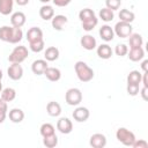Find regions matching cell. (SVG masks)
Returning a JSON list of instances; mask_svg holds the SVG:
<instances>
[{"mask_svg": "<svg viewBox=\"0 0 148 148\" xmlns=\"http://www.w3.org/2000/svg\"><path fill=\"white\" fill-rule=\"evenodd\" d=\"M97 23H98V18L96 16H94V17L82 22V29L86 30V31H91L97 25Z\"/></svg>", "mask_w": 148, "mask_h": 148, "instance_id": "obj_32", "label": "cell"}, {"mask_svg": "<svg viewBox=\"0 0 148 148\" xmlns=\"http://www.w3.org/2000/svg\"><path fill=\"white\" fill-rule=\"evenodd\" d=\"M116 138L119 142H121L124 146L127 147H132L133 142L135 141V135L133 132H131L130 130L125 128V127H119L116 132Z\"/></svg>", "mask_w": 148, "mask_h": 148, "instance_id": "obj_2", "label": "cell"}, {"mask_svg": "<svg viewBox=\"0 0 148 148\" xmlns=\"http://www.w3.org/2000/svg\"><path fill=\"white\" fill-rule=\"evenodd\" d=\"M16 97V91L14 88H5L1 90V98L5 101V102H12L14 101Z\"/></svg>", "mask_w": 148, "mask_h": 148, "instance_id": "obj_25", "label": "cell"}, {"mask_svg": "<svg viewBox=\"0 0 148 148\" xmlns=\"http://www.w3.org/2000/svg\"><path fill=\"white\" fill-rule=\"evenodd\" d=\"M147 65H148V60H143L142 64H141V67L143 69V72H148V68H147Z\"/></svg>", "mask_w": 148, "mask_h": 148, "instance_id": "obj_46", "label": "cell"}, {"mask_svg": "<svg viewBox=\"0 0 148 148\" xmlns=\"http://www.w3.org/2000/svg\"><path fill=\"white\" fill-rule=\"evenodd\" d=\"M40 2H43V3H47L49 1H51V0H39Z\"/></svg>", "mask_w": 148, "mask_h": 148, "instance_id": "obj_47", "label": "cell"}, {"mask_svg": "<svg viewBox=\"0 0 148 148\" xmlns=\"http://www.w3.org/2000/svg\"><path fill=\"white\" fill-rule=\"evenodd\" d=\"M119 18H120V21H123V22L131 23V22L134 21L135 15H134L133 12H131V10H128V9H121V10L119 12Z\"/></svg>", "mask_w": 148, "mask_h": 148, "instance_id": "obj_28", "label": "cell"}, {"mask_svg": "<svg viewBox=\"0 0 148 148\" xmlns=\"http://www.w3.org/2000/svg\"><path fill=\"white\" fill-rule=\"evenodd\" d=\"M46 111L51 117H58L61 113V106L58 102H49L46 105Z\"/></svg>", "mask_w": 148, "mask_h": 148, "instance_id": "obj_20", "label": "cell"}, {"mask_svg": "<svg viewBox=\"0 0 148 148\" xmlns=\"http://www.w3.org/2000/svg\"><path fill=\"white\" fill-rule=\"evenodd\" d=\"M99 36H101V38H102L103 40H105V42H111V40L113 39V37H114L113 29H112L110 25H108V24L102 25L101 29H99Z\"/></svg>", "mask_w": 148, "mask_h": 148, "instance_id": "obj_15", "label": "cell"}, {"mask_svg": "<svg viewBox=\"0 0 148 148\" xmlns=\"http://www.w3.org/2000/svg\"><path fill=\"white\" fill-rule=\"evenodd\" d=\"M126 90L130 96H136L140 91V87H139V84H135V83H127Z\"/></svg>", "mask_w": 148, "mask_h": 148, "instance_id": "obj_36", "label": "cell"}, {"mask_svg": "<svg viewBox=\"0 0 148 148\" xmlns=\"http://www.w3.org/2000/svg\"><path fill=\"white\" fill-rule=\"evenodd\" d=\"M25 14L22 13V12H15L14 14H12L10 16V23H12V27H16V28H21L24 25L25 23Z\"/></svg>", "mask_w": 148, "mask_h": 148, "instance_id": "obj_12", "label": "cell"}, {"mask_svg": "<svg viewBox=\"0 0 148 148\" xmlns=\"http://www.w3.org/2000/svg\"><path fill=\"white\" fill-rule=\"evenodd\" d=\"M6 117H7V112H3V111H0V124H2V123L5 121V119H6Z\"/></svg>", "mask_w": 148, "mask_h": 148, "instance_id": "obj_45", "label": "cell"}, {"mask_svg": "<svg viewBox=\"0 0 148 148\" xmlns=\"http://www.w3.org/2000/svg\"><path fill=\"white\" fill-rule=\"evenodd\" d=\"M39 132H40V135L42 136H46V135H51L54 133V126L50 123H44L40 128H39Z\"/></svg>", "mask_w": 148, "mask_h": 148, "instance_id": "obj_34", "label": "cell"}, {"mask_svg": "<svg viewBox=\"0 0 148 148\" xmlns=\"http://www.w3.org/2000/svg\"><path fill=\"white\" fill-rule=\"evenodd\" d=\"M14 0H0V14L9 15L13 10Z\"/></svg>", "mask_w": 148, "mask_h": 148, "instance_id": "obj_23", "label": "cell"}, {"mask_svg": "<svg viewBox=\"0 0 148 148\" xmlns=\"http://www.w3.org/2000/svg\"><path fill=\"white\" fill-rule=\"evenodd\" d=\"M132 29L133 28H132L131 23L119 21V22L116 23L114 29H113V32H114V35H117L120 38H126V37H128L132 34Z\"/></svg>", "mask_w": 148, "mask_h": 148, "instance_id": "obj_5", "label": "cell"}, {"mask_svg": "<svg viewBox=\"0 0 148 148\" xmlns=\"http://www.w3.org/2000/svg\"><path fill=\"white\" fill-rule=\"evenodd\" d=\"M18 6H25L29 3V0H14Z\"/></svg>", "mask_w": 148, "mask_h": 148, "instance_id": "obj_44", "label": "cell"}, {"mask_svg": "<svg viewBox=\"0 0 148 148\" xmlns=\"http://www.w3.org/2000/svg\"><path fill=\"white\" fill-rule=\"evenodd\" d=\"M74 69L77 79L81 82H89L94 77V71L90 68L84 61H76L74 65Z\"/></svg>", "mask_w": 148, "mask_h": 148, "instance_id": "obj_1", "label": "cell"}, {"mask_svg": "<svg viewBox=\"0 0 148 148\" xmlns=\"http://www.w3.org/2000/svg\"><path fill=\"white\" fill-rule=\"evenodd\" d=\"M99 18H102L104 22H111L112 20H113V17H114V13H113V10H111V9H109V8H102L101 10H99Z\"/></svg>", "mask_w": 148, "mask_h": 148, "instance_id": "obj_29", "label": "cell"}, {"mask_svg": "<svg viewBox=\"0 0 148 148\" xmlns=\"http://www.w3.org/2000/svg\"><path fill=\"white\" fill-rule=\"evenodd\" d=\"M141 77H142V74L139 71H131L127 75V83L140 84L141 83Z\"/></svg>", "mask_w": 148, "mask_h": 148, "instance_id": "obj_30", "label": "cell"}, {"mask_svg": "<svg viewBox=\"0 0 148 148\" xmlns=\"http://www.w3.org/2000/svg\"><path fill=\"white\" fill-rule=\"evenodd\" d=\"M7 73H8V76H9L12 80L17 81V80H20V79L23 76V68H22V66H21L20 64L13 62V64L8 67Z\"/></svg>", "mask_w": 148, "mask_h": 148, "instance_id": "obj_7", "label": "cell"}, {"mask_svg": "<svg viewBox=\"0 0 148 148\" xmlns=\"http://www.w3.org/2000/svg\"><path fill=\"white\" fill-rule=\"evenodd\" d=\"M22 37H23V31H22V29H21V28L13 27L9 43H12V44H16V43H18V42L22 40Z\"/></svg>", "mask_w": 148, "mask_h": 148, "instance_id": "obj_26", "label": "cell"}, {"mask_svg": "<svg viewBox=\"0 0 148 148\" xmlns=\"http://www.w3.org/2000/svg\"><path fill=\"white\" fill-rule=\"evenodd\" d=\"M127 57L132 61H140V60H142L145 58V50L142 49V46H140V47H132L127 52Z\"/></svg>", "mask_w": 148, "mask_h": 148, "instance_id": "obj_13", "label": "cell"}, {"mask_svg": "<svg viewBox=\"0 0 148 148\" xmlns=\"http://www.w3.org/2000/svg\"><path fill=\"white\" fill-rule=\"evenodd\" d=\"M65 99H66V103L68 105H73V106L79 105L82 101V92L77 88H69L66 91Z\"/></svg>", "mask_w": 148, "mask_h": 148, "instance_id": "obj_4", "label": "cell"}, {"mask_svg": "<svg viewBox=\"0 0 148 148\" xmlns=\"http://www.w3.org/2000/svg\"><path fill=\"white\" fill-rule=\"evenodd\" d=\"M8 117L10 119V121L15 123V124H18L21 123L23 119H24V112L21 110V109H17V108H14L9 111L8 113Z\"/></svg>", "mask_w": 148, "mask_h": 148, "instance_id": "obj_19", "label": "cell"}, {"mask_svg": "<svg viewBox=\"0 0 148 148\" xmlns=\"http://www.w3.org/2000/svg\"><path fill=\"white\" fill-rule=\"evenodd\" d=\"M28 54H29L28 49H27L25 46H23V45H20V46L14 47V50L12 51V53H10L9 57H8V60H9L12 64H13V62H15V64H21L22 61H24V60L28 58Z\"/></svg>", "mask_w": 148, "mask_h": 148, "instance_id": "obj_3", "label": "cell"}, {"mask_svg": "<svg viewBox=\"0 0 148 148\" xmlns=\"http://www.w3.org/2000/svg\"><path fill=\"white\" fill-rule=\"evenodd\" d=\"M39 16L45 21L52 20V17L54 16V9L49 5H44L39 9Z\"/></svg>", "mask_w": 148, "mask_h": 148, "instance_id": "obj_21", "label": "cell"}, {"mask_svg": "<svg viewBox=\"0 0 148 148\" xmlns=\"http://www.w3.org/2000/svg\"><path fill=\"white\" fill-rule=\"evenodd\" d=\"M7 110H8V106H7V102H5L2 98H0V111L7 112Z\"/></svg>", "mask_w": 148, "mask_h": 148, "instance_id": "obj_42", "label": "cell"}, {"mask_svg": "<svg viewBox=\"0 0 148 148\" xmlns=\"http://www.w3.org/2000/svg\"><path fill=\"white\" fill-rule=\"evenodd\" d=\"M94 16H96V15H95L94 10L90 9V8H83V9H81L80 13H79V18L81 20V22L87 21V20H89V18H91V17H94Z\"/></svg>", "mask_w": 148, "mask_h": 148, "instance_id": "obj_33", "label": "cell"}, {"mask_svg": "<svg viewBox=\"0 0 148 148\" xmlns=\"http://www.w3.org/2000/svg\"><path fill=\"white\" fill-rule=\"evenodd\" d=\"M47 67H49L47 66V61L45 59H37V60H35L32 62L31 71L36 75H42V74H44V72H45V69Z\"/></svg>", "mask_w": 148, "mask_h": 148, "instance_id": "obj_10", "label": "cell"}, {"mask_svg": "<svg viewBox=\"0 0 148 148\" xmlns=\"http://www.w3.org/2000/svg\"><path fill=\"white\" fill-rule=\"evenodd\" d=\"M112 49L108 45V44H102L97 47V56L101 59H110L112 57Z\"/></svg>", "mask_w": 148, "mask_h": 148, "instance_id": "obj_18", "label": "cell"}, {"mask_svg": "<svg viewBox=\"0 0 148 148\" xmlns=\"http://www.w3.org/2000/svg\"><path fill=\"white\" fill-rule=\"evenodd\" d=\"M57 130H58L60 133H62V134H69V133L73 131L72 120H69V119L66 118V117L60 118V119L57 121Z\"/></svg>", "mask_w": 148, "mask_h": 148, "instance_id": "obj_6", "label": "cell"}, {"mask_svg": "<svg viewBox=\"0 0 148 148\" xmlns=\"http://www.w3.org/2000/svg\"><path fill=\"white\" fill-rule=\"evenodd\" d=\"M133 148H148V142L143 139H135V141L132 145Z\"/></svg>", "mask_w": 148, "mask_h": 148, "instance_id": "obj_39", "label": "cell"}, {"mask_svg": "<svg viewBox=\"0 0 148 148\" xmlns=\"http://www.w3.org/2000/svg\"><path fill=\"white\" fill-rule=\"evenodd\" d=\"M44 57L46 61H54L59 58V50L56 46H50L45 50Z\"/></svg>", "mask_w": 148, "mask_h": 148, "instance_id": "obj_24", "label": "cell"}, {"mask_svg": "<svg viewBox=\"0 0 148 148\" xmlns=\"http://www.w3.org/2000/svg\"><path fill=\"white\" fill-rule=\"evenodd\" d=\"M1 90H2V83H1V80H0V92H1Z\"/></svg>", "mask_w": 148, "mask_h": 148, "instance_id": "obj_49", "label": "cell"}, {"mask_svg": "<svg viewBox=\"0 0 148 148\" xmlns=\"http://www.w3.org/2000/svg\"><path fill=\"white\" fill-rule=\"evenodd\" d=\"M147 91H148V88H146V87H143V88L140 90V94H141V96H142V98H143L145 101H147V99H148V96H147Z\"/></svg>", "mask_w": 148, "mask_h": 148, "instance_id": "obj_43", "label": "cell"}, {"mask_svg": "<svg viewBox=\"0 0 148 148\" xmlns=\"http://www.w3.org/2000/svg\"><path fill=\"white\" fill-rule=\"evenodd\" d=\"M89 145L92 148H103L106 146V138L102 133H95L90 136Z\"/></svg>", "mask_w": 148, "mask_h": 148, "instance_id": "obj_9", "label": "cell"}, {"mask_svg": "<svg viewBox=\"0 0 148 148\" xmlns=\"http://www.w3.org/2000/svg\"><path fill=\"white\" fill-rule=\"evenodd\" d=\"M128 44H130V47H140L142 46L143 44V38L140 34H131L128 36Z\"/></svg>", "mask_w": 148, "mask_h": 148, "instance_id": "obj_22", "label": "cell"}, {"mask_svg": "<svg viewBox=\"0 0 148 148\" xmlns=\"http://www.w3.org/2000/svg\"><path fill=\"white\" fill-rule=\"evenodd\" d=\"M128 52V47L125 45V44H118L116 45V49H114V53L119 57H124L126 56Z\"/></svg>", "mask_w": 148, "mask_h": 148, "instance_id": "obj_37", "label": "cell"}, {"mask_svg": "<svg viewBox=\"0 0 148 148\" xmlns=\"http://www.w3.org/2000/svg\"><path fill=\"white\" fill-rule=\"evenodd\" d=\"M90 116V112L87 108L84 106H77L74 111H73V118L74 120H76L77 123H84L86 120H88Z\"/></svg>", "mask_w": 148, "mask_h": 148, "instance_id": "obj_8", "label": "cell"}, {"mask_svg": "<svg viewBox=\"0 0 148 148\" xmlns=\"http://www.w3.org/2000/svg\"><path fill=\"white\" fill-rule=\"evenodd\" d=\"M44 75L51 82H57L61 77V72H60V69H58L56 67H47L44 72Z\"/></svg>", "mask_w": 148, "mask_h": 148, "instance_id": "obj_14", "label": "cell"}, {"mask_svg": "<svg viewBox=\"0 0 148 148\" xmlns=\"http://www.w3.org/2000/svg\"><path fill=\"white\" fill-rule=\"evenodd\" d=\"M12 30L13 27H8V25H3L0 28V40L2 42H8L10 39V35H12Z\"/></svg>", "mask_w": 148, "mask_h": 148, "instance_id": "obj_31", "label": "cell"}, {"mask_svg": "<svg viewBox=\"0 0 148 148\" xmlns=\"http://www.w3.org/2000/svg\"><path fill=\"white\" fill-rule=\"evenodd\" d=\"M105 5H106V8L111 10H117L121 5V0H105Z\"/></svg>", "mask_w": 148, "mask_h": 148, "instance_id": "obj_38", "label": "cell"}, {"mask_svg": "<svg viewBox=\"0 0 148 148\" xmlns=\"http://www.w3.org/2000/svg\"><path fill=\"white\" fill-rule=\"evenodd\" d=\"M2 76H3V74H2V71H1V69H0V80H1V79H2Z\"/></svg>", "mask_w": 148, "mask_h": 148, "instance_id": "obj_48", "label": "cell"}, {"mask_svg": "<svg viewBox=\"0 0 148 148\" xmlns=\"http://www.w3.org/2000/svg\"><path fill=\"white\" fill-rule=\"evenodd\" d=\"M80 44H81V46H82L84 50L91 51V50H94V49L96 47L97 42H96L95 37H92L91 35H84V36L81 37Z\"/></svg>", "mask_w": 148, "mask_h": 148, "instance_id": "obj_11", "label": "cell"}, {"mask_svg": "<svg viewBox=\"0 0 148 148\" xmlns=\"http://www.w3.org/2000/svg\"><path fill=\"white\" fill-rule=\"evenodd\" d=\"M141 82L143 83V87L148 88V72H143L142 77H141Z\"/></svg>", "mask_w": 148, "mask_h": 148, "instance_id": "obj_41", "label": "cell"}, {"mask_svg": "<svg viewBox=\"0 0 148 148\" xmlns=\"http://www.w3.org/2000/svg\"><path fill=\"white\" fill-rule=\"evenodd\" d=\"M43 38V31L40 28L38 27H32L27 31V39L28 42H34V40H38Z\"/></svg>", "mask_w": 148, "mask_h": 148, "instance_id": "obj_16", "label": "cell"}, {"mask_svg": "<svg viewBox=\"0 0 148 148\" xmlns=\"http://www.w3.org/2000/svg\"><path fill=\"white\" fill-rule=\"evenodd\" d=\"M67 21H68V18L65 15H56V16L52 17L51 23H52V27H53L54 30L60 31V30H62V28L67 23Z\"/></svg>", "mask_w": 148, "mask_h": 148, "instance_id": "obj_17", "label": "cell"}, {"mask_svg": "<svg viewBox=\"0 0 148 148\" xmlns=\"http://www.w3.org/2000/svg\"><path fill=\"white\" fill-rule=\"evenodd\" d=\"M43 145L47 148H54L58 145V136L56 135V133L43 136Z\"/></svg>", "mask_w": 148, "mask_h": 148, "instance_id": "obj_27", "label": "cell"}, {"mask_svg": "<svg viewBox=\"0 0 148 148\" xmlns=\"http://www.w3.org/2000/svg\"><path fill=\"white\" fill-rule=\"evenodd\" d=\"M52 1H53V3H54L56 6H58V7H65V6L69 5L72 0H52Z\"/></svg>", "mask_w": 148, "mask_h": 148, "instance_id": "obj_40", "label": "cell"}, {"mask_svg": "<svg viewBox=\"0 0 148 148\" xmlns=\"http://www.w3.org/2000/svg\"><path fill=\"white\" fill-rule=\"evenodd\" d=\"M44 45H45V44H44L43 38H42V39L34 40V42H30V43H29L30 50H31L32 52H36V53H38V52L43 51V50H44Z\"/></svg>", "mask_w": 148, "mask_h": 148, "instance_id": "obj_35", "label": "cell"}]
</instances>
